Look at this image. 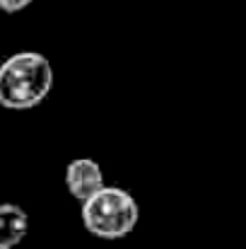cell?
I'll list each match as a JSON object with an SVG mask.
<instances>
[{"label":"cell","mask_w":246,"mask_h":249,"mask_svg":"<svg viewBox=\"0 0 246 249\" xmlns=\"http://www.w3.org/2000/svg\"><path fill=\"white\" fill-rule=\"evenodd\" d=\"M29 230L27 211L17 203H0V247H17Z\"/></svg>","instance_id":"obj_4"},{"label":"cell","mask_w":246,"mask_h":249,"mask_svg":"<svg viewBox=\"0 0 246 249\" xmlns=\"http://www.w3.org/2000/svg\"><path fill=\"white\" fill-rule=\"evenodd\" d=\"M53 87V68L44 53L19 51L0 63V107L24 111L39 107Z\"/></svg>","instance_id":"obj_1"},{"label":"cell","mask_w":246,"mask_h":249,"mask_svg":"<svg viewBox=\"0 0 246 249\" xmlns=\"http://www.w3.org/2000/svg\"><path fill=\"white\" fill-rule=\"evenodd\" d=\"M82 225L99 240H121L138 225V201L121 186H104L82 201Z\"/></svg>","instance_id":"obj_2"},{"label":"cell","mask_w":246,"mask_h":249,"mask_svg":"<svg viewBox=\"0 0 246 249\" xmlns=\"http://www.w3.org/2000/svg\"><path fill=\"white\" fill-rule=\"evenodd\" d=\"M66 186L70 191L73 198L87 201L89 196H94L99 189H104V172L89 158H78L66 167Z\"/></svg>","instance_id":"obj_3"},{"label":"cell","mask_w":246,"mask_h":249,"mask_svg":"<svg viewBox=\"0 0 246 249\" xmlns=\"http://www.w3.org/2000/svg\"><path fill=\"white\" fill-rule=\"evenodd\" d=\"M0 249H5V247H0Z\"/></svg>","instance_id":"obj_6"},{"label":"cell","mask_w":246,"mask_h":249,"mask_svg":"<svg viewBox=\"0 0 246 249\" xmlns=\"http://www.w3.org/2000/svg\"><path fill=\"white\" fill-rule=\"evenodd\" d=\"M32 2H34V0H0V10L12 15V12H22V10H27Z\"/></svg>","instance_id":"obj_5"}]
</instances>
